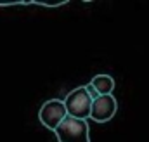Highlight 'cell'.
Returning a JSON list of instances; mask_svg holds the SVG:
<instances>
[{"instance_id": "5b68a950", "label": "cell", "mask_w": 149, "mask_h": 142, "mask_svg": "<svg viewBox=\"0 0 149 142\" xmlns=\"http://www.w3.org/2000/svg\"><path fill=\"white\" fill-rule=\"evenodd\" d=\"M90 83L95 87L99 95H111L113 90H114V80L109 74H97V76L92 78Z\"/></svg>"}, {"instance_id": "277c9868", "label": "cell", "mask_w": 149, "mask_h": 142, "mask_svg": "<svg viewBox=\"0 0 149 142\" xmlns=\"http://www.w3.org/2000/svg\"><path fill=\"white\" fill-rule=\"evenodd\" d=\"M118 102L113 95H101L92 102V111H90V120L97 123H106L116 114Z\"/></svg>"}, {"instance_id": "6da1fadb", "label": "cell", "mask_w": 149, "mask_h": 142, "mask_svg": "<svg viewBox=\"0 0 149 142\" xmlns=\"http://www.w3.org/2000/svg\"><path fill=\"white\" fill-rule=\"evenodd\" d=\"M54 134L59 142H90L87 121L71 116H66L64 121L54 130Z\"/></svg>"}, {"instance_id": "8992f818", "label": "cell", "mask_w": 149, "mask_h": 142, "mask_svg": "<svg viewBox=\"0 0 149 142\" xmlns=\"http://www.w3.org/2000/svg\"><path fill=\"white\" fill-rule=\"evenodd\" d=\"M85 90H87V94L90 95V99H92V101H95V99H99V97H101V95H99V92L95 90V87H94L92 83H87V85H85Z\"/></svg>"}, {"instance_id": "7a4b0ae2", "label": "cell", "mask_w": 149, "mask_h": 142, "mask_svg": "<svg viewBox=\"0 0 149 142\" xmlns=\"http://www.w3.org/2000/svg\"><path fill=\"white\" fill-rule=\"evenodd\" d=\"M92 102L94 101L87 94L85 87H76L64 99V106H66V111H68V116L76 118V120H85V121H87V118H90Z\"/></svg>"}, {"instance_id": "3957f363", "label": "cell", "mask_w": 149, "mask_h": 142, "mask_svg": "<svg viewBox=\"0 0 149 142\" xmlns=\"http://www.w3.org/2000/svg\"><path fill=\"white\" fill-rule=\"evenodd\" d=\"M66 116H68V111L64 106V101H61V99H50V101L43 102V106L38 111L40 123L49 130H56L64 121Z\"/></svg>"}]
</instances>
